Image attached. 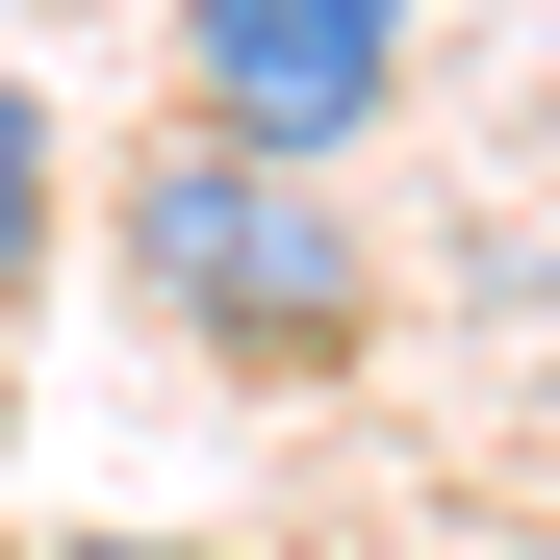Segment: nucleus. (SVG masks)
I'll return each instance as SVG.
<instances>
[{"label":"nucleus","mask_w":560,"mask_h":560,"mask_svg":"<svg viewBox=\"0 0 560 560\" xmlns=\"http://www.w3.org/2000/svg\"><path fill=\"white\" fill-rule=\"evenodd\" d=\"M128 306L178 357H230V383H331L357 331H383V255H357V205L306 153H255V128H153L128 153Z\"/></svg>","instance_id":"nucleus-1"},{"label":"nucleus","mask_w":560,"mask_h":560,"mask_svg":"<svg viewBox=\"0 0 560 560\" xmlns=\"http://www.w3.org/2000/svg\"><path fill=\"white\" fill-rule=\"evenodd\" d=\"M408 26H433V0H178V77H205V128H255V153H357V128H383L408 103Z\"/></svg>","instance_id":"nucleus-2"},{"label":"nucleus","mask_w":560,"mask_h":560,"mask_svg":"<svg viewBox=\"0 0 560 560\" xmlns=\"http://www.w3.org/2000/svg\"><path fill=\"white\" fill-rule=\"evenodd\" d=\"M51 205H77V178H51V103H26V77H0V306H26V280H51Z\"/></svg>","instance_id":"nucleus-3"},{"label":"nucleus","mask_w":560,"mask_h":560,"mask_svg":"<svg viewBox=\"0 0 560 560\" xmlns=\"http://www.w3.org/2000/svg\"><path fill=\"white\" fill-rule=\"evenodd\" d=\"M51 560H230V535H51Z\"/></svg>","instance_id":"nucleus-4"},{"label":"nucleus","mask_w":560,"mask_h":560,"mask_svg":"<svg viewBox=\"0 0 560 560\" xmlns=\"http://www.w3.org/2000/svg\"><path fill=\"white\" fill-rule=\"evenodd\" d=\"M0 560H26V535H0Z\"/></svg>","instance_id":"nucleus-5"}]
</instances>
